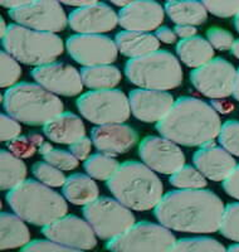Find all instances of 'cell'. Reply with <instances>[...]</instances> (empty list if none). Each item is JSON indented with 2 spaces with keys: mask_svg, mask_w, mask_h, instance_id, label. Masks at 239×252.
Segmentation results:
<instances>
[{
  "mask_svg": "<svg viewBox=\"0 0 239 252\" xmlns=\"http://www.w3.org/2000/svg\"><path fill=\"white\" fill-rule=\"evenodd\" d=\"M224 203L208 189H178L166 193L154 208L160 223L178 232L214 233L219 231Z\"/></svg>",
  "mask_w": 239,
  "mask_h": 252,
  "instance_id": "1",
  "label": "cell"
},
{
  "mask_svg": "<svg viewBox=\"0 0 239 252\" xmlns=\"http://www.w3.org/2000/svg\"><path fill=\"white\" fill-rule=\"evenodd\" d=\"M222 124L218 111L205 101L182 96L156 123L161 136L184 146H203L219 136Z\"/></svg>",
  "mask_w": 239,
  "mask_h": 252,
  "instance_id": "2",
  "label": "cell"
},
{
  "mask_svg": "<svg viewBox=\"0 0 239 252\" xmlns=\"http://www.w3.org/2000/svg\"><path fill=\"white\" fill-rule=\"evenodd\" d=\"M107 188L116 199L132 211H150L164 197L160 178L145 163L128 160L117 168L107 181Z\"/></svg>",
  "mask_w": 239,
  "mask_h": 252,
  "instance_id": "3",
  "label": "cell"
},
{
  "mask_svg": "<svg viewBox=\"0 0 239 252\" xmlns=\"http://www.w3.org/2000/svg\"><path fill=\"white\" fill-rule=\"evenodd\" d=\"M6 202L15 215L35 226H47L68 211L66 199L42 182L33 179L10 189Z\"/></svg>",
  "mask_w": 239,
  "mask_h": 252,
  "instance_id": "4",
  "label": "cell"
},
{
  "mask_svg": "<svg viewBox=\"0 0 239 252\" xmlns=\"http://www.w3.org/2000/svg\"><path fill=\"white\" fill-rule=\"evenodd\" d=\"M3 101L6 114L29 126L46 125L64 110L56 94L39 83H17L5 91Z\"/></svg>",
  "mask_w": 239,
  "mask_h": 252,
  "instance_id": "5",
  "label": "cell"
},
{
  "mask_svg": "<svg viewBox=\"0 0 239 252\" xmlns=\"http://www.w3.org/2000/svg\"><path fill=\"white\" fill-rule=\"evenodd\" d=\"M1 44L18 62L35 67L54 62L64 51L62 38L56 33L35 31L18 23L8 26Z\"/></svg>",
  "mask_w": 239,
  "mask_h": 252,
  "instance_id": "6",
  "label": "cell"
},
{
  "mask_svg": "<svg viewBox=\"0 0 239 252\" xmlns=\"http://www.w3.org/2000/svg\"><path fill=\"white\" fill-rule=\"evenodd\" d=\"M125 75L140 89L168 91L177 89L182 82L180 62L169 51H156L131 58L125 64Z\"/></svg>",
  "mask_w": 239,
  "mask_h": 252,
  "instance_id": "7",
  "label": "cell"
},
{
  "mask_svg": "<svg viewBox=\"0 0 239 252\" xmlns=\"http://www.w3.org/2000/svg\"><path fill=\"white\" fill-rule=\"evenodd\" d=\"M76 105L83 118L96 125L125 123L131 115L128 97L115 89L86 92L77 98Z\"/></svg>",
  "mask_w": 239,
  "mask_h": 252,
  "instance_id": "8",
  "label": "cell"
},
{
  "mask_svg": "<svg viewBox=\"0 0 239 252\" xmlns=\"http://www.w3.org/2000/svg\"><path fill=\"white\" fill-rule=\"evenodd\" d=\"M83 217L101 240L108 241L135 224V216L116 198L101 197L83 207Z\"/></svg>",
  "mask_w": 239,
  "mask_h": 252,
  "instance_id": "9",
  "label": "cell"
},
{
  "mask_svg": "<svg viewBox=\"0 0 239 252\" xmlns=\"http://www.w3.org/2000/svg\"><path fill=\"white\" fill-rule=\"evenodd\" d=\"M177 238L164 224L140 222L122 235L108 240L105 247L110 251H171Z\"/></svg>",
  "mask_w": 239,
  "mask_h": 252,
  "instance_id": "10",
  "label": "cell"
},
{
  "mask_svg": "<svg viewBox=\"0 0 239 252\" xmlns=\"http://www.w3.org/2000/svg\"><path fill=\"white\" fill-rule=\"evenodd\" d=\"M237 69L222 57L213 58L190 72L193 87L209 98H224L233 94Z\"/></svg>",
  "mask_w": 239,
  "mask_h": 252,
  "instance_id": "11",
  "label": "cell"
},
{
  "mask_svg": "<svg viewBox=\"0 0 239 252\" xmlns=\"http://www.w3.org/2000/svg\"><path fill=\"white\" fill-rule=\"evenodd\" d=\"M9 17L20 26L52 33L64 31L68 24L60 0H34L27 5L9 9Z\"/></svg>",
  "mask_w": 239,
  "mask_h": 252,
  "instance_id": "12",
  "label": "cell"
},
{
  "mask_svg": "<svg viewBox=\"0 0 239 252\" xmlns=\"http://www.w3.org/2000/svg\"><path fill=\"white\" fill-rule=\"evenodd\" d=\"M68 55L83 67L111 64L117 60L119 48L112 38L102 34H74L66 42Z\"/></svg>",
  "mask_w": 239,
  "mask_h": 252,
  "instance_id": "13",
  "label": "cell"
},
{
  "mask_svg": "<svg viewBox=\"0 0 239 252\" xmlns=\"http://www.w3.org/2000/svg\"><path fill=\"white\" fill-rule=\"evenodd\" d=\"M42 233L49 240L67 246L73 251L92 250L97 246L96 232L91 224L77 216L69 215L43 226Z\"/></svg>",
  "mask_w": 239,
  "mask_h": 252,
  "instance_id": "14",
  "label": "cell"
},
{
  "mask_svg": "<svg viewBox=\"0 0 239 252\" xmlns=\"http://www.w3.org/2000/svg\"><path fill=\"white\" fill-rule=\"evenodd\" d=\"M141 160L161 174H173L185 164V155L177 143L164 136H148L139 145Z\"/></svg>",
  "mask_w": 239,
  "mask_h": 252,
  "instance_id": "15",
  "label": "cell"
},
{
  "mask_svg": "<svg viewBox=\"0 0 239 252\" xmlns=\"http://www.w3.org/2000/svg\"><path fill=\"white\" fill-rule=\"evenodd\" d=\"M30 76L48 91L60 96L72 97L83 90L81 72L71 64L52 62L31 69Z\"/></svg>",
  "mask_w": 239,
  "mask_h": 252,
  "instance_id": "16",
  "label": "cell"
},
{
  "mask_svg": "<svg viewBox=\"0 0 239 252\" xmlns=\"http://www.w3.org/2000/svg\"><path fill=\"white\" fill-rule=\"evenodd\" d=\"M119 14L105 3L74 9L68 15V26L81 34H102L116 28Z\"/></svg>",
  "mask_w": 239,
  "mask_h": 252,
  "instance_id": "17",
  "label": "cell"
},
{
  "mask_svg": "<svg viewBox=\"0 0 239 252\" xmlns=\"http://www.w3.org/2000/svg\"><path fill=\"white\" fill-rule=\"evenodd\" d=\"M165 17V8L156 0H135L119 13V24L125 31H156Z\"/></svg>",
  "mask_w": 239,
  "mask_h": 252,
  "instance_id": "18",
  "label": "cell"
},
{
  "mask_svg": "<svg viewBox=\"0 0 239 252\" xmlns=\"http://www.w3.org/2000/svg\"><path fill=\"white\" fill-rule=\"evenodd\" d=\"M131 112L143 123H159L173 107V94L166 91L149 89L132 90L128 94Z\"/></svg>",
  "mask_w": 239,
  "mask_h": 252,
  "instance_id": "19",
  "label": "cell"
},
{
  "mask_svg": "<svg viewBox=\"0 0 239 252\" xmlns=\"http://www.w3.org/2000/svg\"><path fill=\"white\" fill-rule=\"evenodd\" d=\"M91 139L97 150L108 155L125 154L136 145L139 135L126 124H105L91 130Z\"/></svg>",
  "mask_w": 239,
  "mask_h": 252,
  "instance_id": "20",
  "label": "cell"
},
{
  "mask_svg": "<svg viewBox=\"0 0 239 252\" xmlns=\"http://www.w3.org/2000/svg\"><path fill=\"white\" fill-rule=\"evenodd\" d=\"M194 165L213 182H223L236 169L237 161L229 152L209 143L203 145L193 155Z\"/></svg>",
  "mask_w": 239,
  "mask_h": 252,
  "instance_id": "21",
  "label": "cell"
},
{
  "mask_svg": "<svg viewBox=\"0 0 239 252\" xmlns=\"http://www.w3.org/2000/svg\"><path fill=\"white\" fill-rule=\"evenodd\" d=\"M43 132L51 141L71 145L86 136V127L80 116L72 112H62L43 125Z\"/></svg>",
  "mask_w": 239,
  "mask_h": 252,
  "instance_id": "22",
  "label": "cell"
},
{
  "mask_svg": "<svg viewBox=\"0 0 239 252\" xmlns=\"http://www.w3.org/2000/svg\"><path fill=\"white\" fill-rule=\"evenodd\" d=\"M115 42L120 53L128 58L143 57L160 48L159 38L145 32H120L115 37Z\"/></svg>",
  "mask_w": 239,
  "mask_h": 252,
  "instance_id": "23",
  "label": "cell"
},
{
  "mask_svg": "<svg viewBox=\"0 0 239 252\" xmlns=\"http://www.w3.org/2000/svg\"><path fill=\"white\" fill-rule=\"evenodd\" d=\"M165 12L171 22L182 26H202L208 19V10L200 0H175L165 4Z\"/></svg>",
  "mask_w": 239,
  "mask_h": 252,
  "instance_id": "24",
  "label": "cell"
},
{
  "mask_svg": "<svg viewBox=\"0 0 239 252\" xmlns=\"http://www.w3.org/2000/svg\"><path fill=\"white\" fill-rule=\"evenodd\" d=\"M62 192L67 201L76 206H86L98 198L100 189L93 178L76 173L69 175L62 186Z\"/></svg>",
  "mask_w": 239,
  "mask_h": 252,
  "instance_id": "25",
  "label": "cell"
},
{
  "mask_svg": "<svg viewBox=\"0 0 239 252\" xmlns=\"http://www.w3.org/2000/svg\"><path fill=\"white\" fill-rule=\"evenodd\" d=\"M30 233L24 220L18 215L3 212L0 215V247L1 250L18 249L30 242Z\"/></svg>",
  "mask_w": 239,
  "mask_h": 252,
  "instance_id": "26",
  "label": "cell"
},
{
  "mask_svg": "<svg viewBox=\"0 0 239 252\" xmlns=\"http://www.w3.org/2000/svg\"><path fill=\"white\" fill-rule=\"evenodd\" d=\"M177 53L180 61L190 68H198L214 57V48L208 39L194 35V37L181 39L177 44Z\"/></svg>",
  "mask_w": 239,
  "mask_h": 252,
  "instance_id": "27",
  "label": "cell"
},
{
  "mask_svg": "<svg viewBox=\"0 0 239 252\" xmlns=\"http://www.w3.org/2000/svg\"><path fill=\"white\" fill-rule=\"evenodd\" d=\"M81 77L86 87L92 90L114 89L121 81V72L111 64L87 66L81 69Z\"/></svg>",
  "mask_w": 239,
  "mask_h": 252,
  "instance_id": "28",
  "label": "cell"
},
{
  "mask_svg": "<svg viewBox=\"0 0 239 252\" xmlns=\"http://www.w3.org/2000/svg\"><path fill=\"white\" fill-rule=\"evenodd\" d=\"M27 177V165L20 158L8 150L0 152V188L10 190L23 183Z\"/></svg>",
  "mask_w": 239,
  "mask_h": 252,
  "instance_id": "29",
  "label": "cell"
},
{
  "mask_svg": "<svg viewBox=\"0 0 239 252\" xmlns=\"http://www.w3.org/2000/svg\"><path fill=\"white\" fill-rule=\"evenodd\" d=\"M120 164L112 155H108L106 153H97V154L91 155L85 160L83 168L86 173L97 181H106L107 182L115 172Z\"/></svg>",
  "mask_w": 239,
  "mask_h": 252,
  "instance_id": "30",
  "label": "cell"
},
{
  "mask_svg": "<svg viewBox=\"0 0 239 252\" xmlns=\"http://www.w3.org/2000/svg\"><path fill=\"white\" fill-rule=\"evenodd\" d=\"M170 184L179 189H200L207 187V177L197 166L184 164L181 168L170 174Z\"/></svg>",
  "mask_w": 239,
  "mask_h": 252,
  "instance_id": "31",
  "label": "cell"
},
{
  "mask_svg": "<svg viewBox=\"0 0 239 252\" xmlns=\"http://www.w3.org/2000/svg\"><path fill=\"white\" fill-rule=\"evenodd\" d=\"M219 241L210 237L180 238L175 242L171 251H225Z\"/></svg>",
  "mask_w": 239,
  "mask_h": 252,
  "instance_id": "32",
  "label": "cell"
},
{
  "mask_svg": "<svg viewBox=\"0 0 239 252\" xmlns=\"http://www.w3.org/2000/svg\"><path fill=\"white\" fill-rule=\"evenodd\" d=\"M22 76V68H20L18 61L9 55L6 51H1L0 53V86L1 89L12 87L17 85V81Z\"/></svg>",
  "mask_w": 239,
  "mask_h": 252,
  "instance_id": "33",
  "label": "cell"
},
{
  "mask_svg": "<svg viewBox=\"0 0 239 252\" xmlns=\"http://www.w3.org/2000/svg\"><path fill=\"white\" fill-rule=\"evenodd\" d=\"M33 175L38 181L44 183L48 187H62L66 182L67 178L62 173V170L58 169L57 166L52 165L47 161H38L31 166Z\"/></svg>",
  "mask_w": 239,
  "mask_h": 252,
  "instance_id": "34",
  "label": "cell"
},
{
  "mask_svg": "<svg viewBox=\"0 0 239 252\" xmlns=\"http://www.w3.org/2000/svg\"><path fill=\"white\" fill-rule=\"evenodd\" d=\"M219 232L223 237L239 242V203H231L225 207Z\"/></svg>",
  "mask_w": 239,
  "mask_h": 252,
  "instance_id": "35",
  "label": "cell"
},
{
  "mask_svg": "<svg viewBox=\"0 0 239 252\" xmlns=\"http://www.w3.org/2000/svg\"><path fill=\"white\" fill-rule=\"evenodd\" d=\"M218 138L227 152L239 157V121L229 120L223 124Z\"/></svg>",
  "mask_w": 239,
  "mask_h": 252,
  "instance_id": "36",
  "label": "cell"
},
{
  "mask_svg": "<svg viewBox=\"0 0 239 252\" xmlns=\"http://www.w3.org/2000/svg\"><path fill=\"white\" fill-rule=\"evenodd\" d=\"M210 14L219 18L236 17L239 13V0H200Z\"/></svg>",
  "mask_w": 239,
  "mask_h": 252,
  "instance_id": "37",
  "label": "cell"
},
{
  "mask_svg": "<svg viewBox=\"0 0 239 252\" xmlns=\"http://www.w3.org/2000/svg\"><path fill=\"white\" fill-rule=\"evenodd\" d=\"M43 159L47 163L57 166L60 170H73L78 166V159L71 152L60 149H53L46 155H43Z\"/></svg>",
  "mask_w": 239,
  "mask_h": 252,
  "instance_id": "38",
  "label": "cell"
},
{
  "mask_svg": "<svg viewBox=\"0 0 239 252\" xmlns=\"http://www.w3.org/2000/svg\"><path fill=\"white\" fill-rule=\"evenodd\" d=\"M207 39L216 51H229L234 43V37L231 32L223 28L213 27L207 32Z\"/></svg>",
  "mask_w": 239,
  "mask_h": 252,
  "instance_id": "39",
  "label": "cell"
},
{
  "mask_svg": "<svg viewBox=\"0 0 239 252\" xmlns=\"http://www.w3.org/2000/svg\"><path fill=\"white\" fill-rule=\"evenodd\" d=\"M6 146H8L9 152H12L20 159L33 157L38 150V148L29 139V136H18V138L8 141Z\"/></svg>",
  "mask_w": 239,
  "mask_h": 252,
  "instance_id": "40",
  "label": "cell"
},
{
  "mask_svg": "<svg viewBox=\"0 0 239 252\" xmlns=\"http://www.w3.org/2000/svg\"><path fill=\"white\" fill-rule=\"evenodd\" d=\"M22 132V126L19 125L17 119L10 115H0V139L4 143L18 138Z\"/></svg>",
  "mask_w": 239,
  "mask_h": 252,
  "instance_id": "41",
  "label": "cell"
},
{
  "mask_svg": "<svg viewBox=\"0 0 239 252\" xmlns=\"http://www.w3.org/2000/svg\"><path fill=\"white\" fill-rule=\"evenodd\" d=\"M22 251H73V250L48 238V240H37L28 242L26 246L22 247Z\"/></svg>",
  "mask_w": 239,
  "mask_h": 252,
  "instance_id": "42",
  "label": "cell"
},
{
  "mask_svg": "<svg viewBox=\"0 0 239 252\" xmlns=\"http://www.w3.org/2000/svg\"><path fill=\"white\" fill-rule=\"evenodd\" d=\"M92 139H89L87 136H83L80 140L74 141L73 144L69 145V152L77 158L78 160H86L91 153L92 148Z\"/></svg>",
  "mask_w": 239,
  "mask_h": 252,
  "instance_id": "43",
  "label": "cell"
},
{
  "mask_svg": "<svg viewBox=\"0 0 239 252\" xmlns=\"http://www.w3.org/2000/svg\"><path fill=\"white\" fill-rule=\"evenodd\" d=\"M223 189L227 192L228 195L239 201V164L231 173V175L223 181Z\"/></svg>",
  "mask_w": 239,
  "mask_h": 252,
  "instance_id": "44",
  "label": "cell"
},
{
  "mask_svg": "<svg viewBox=\"0 0 239 252\" xmlns=\"http://www.w3.org/2000/svg\"><path fill=\"white\" fill-rule=\"evenodd\" d=\"M155 35H156L157 38H159V40H161V42H164V43L166 44H173L177 42V33H175V31L171 28H169V27L164 26V27H159V28L156 29V32H155Z\"/></svg>",
  "mask_w": 239,
  "mask_h": 252,
  "instance_id": "45",
  "label": "cell"
},
{
  "mask_svg": "<svg viewBox=\"0 0 239 252\" xmlns=\"http://www.w3.org/2000/svg\"><path fill=\"white\" fill-rule=\"evenodd\" d=\"M174 31H175L178 37H180L181 39H186V38L197 35V27H194V26H182V24H177L175 28H174Z\"/></svg>",
  "mask_w": 239,
  "mask_h": 252,
  "instance_id": "46",
  "label": "cell"
},
{
  "mask_svg": "<svg viewBox=\"0 0 239 252\" xmlns=\"http://www.w3.org/2000/svg\"><path fill=\"white\" fill-rule=\"evenodd\" d=\"M211 106L216 110V111L222 112V114H229V112L233 111L234 105L228 101L219 100V98H215V100L211 101Z\"/></svg>",
  "mask_w": 239,
  "mask_h": 252,
  "instance_id": "47",
  "label": "cell"
},
{
  "mask_svg": "<svg viewBox=\"0 0 239 252\" xmlns=\"http://www.w3.org/2000/svg\"><path fill=\"white\" fill-rule=\"evenodd\" d=\"M62 4H66L69 6H76V8H81V6L92 5V4L100 3V0H60Z\"/></svg>",
  "mask_w": 239,
  "mask_h": 252,
  "instance_id": "48",
  "label": "cell"
},
{
  "mask_svg": "<svg viewBox=\"0 0 239 252\" xmlns=\"http://www.w3.org/2000/svg\"><path fill=\"white\" fill-rule=\"evenodd\" d=\"M31 1H34V0H0V4H1L3 8L13 9L18 8V6L27 5V4L31 3Z\"/></svg>",
  "mask_w": 239,
  "mask_h": 252,
  "instance_id": "49",
  "label": "cell"
},
{
  "mask_svg": "<svg viewBox=\"0 0 239 252\" xmlns=\"http://www.w3.org/2000/svg\"><path fill=\"white\" fill-rule=\"evenodd\" d=\"M28 136H29V139L33 141V144L37 146V148H39V146L44 143V139H43L42 135L37 134V132H31V134H29Z\"/></svg>",
  "mask_w": 239,
  "mask_h": 252,
  "instance_id": "50",
  "label": "cell"
},
{
  "mask_svg": "<svg viewBox=\"0 0 239 252\" xmlns=\"http://www.w3.org/2000/svg\"><path fill=\"white\" fill-rule=\"evenodd\" d=\"M54 148L53 146H52V144H49V143H46V141H44V143L42 144V145L39 146V148H38V153H39L40 155H46L47 153H49L51 152V150H53Z\"/></svg>",
  "mask_w": 239,
  "mask_h": 252,
  "instance_id": "51",
  "label": "cell"
},
{
  "mask_svg": "<svg viewBox=\"0 0 239 252\" xmlns=\"http://www.w3.org/2000/svg\"><path fill=\"white\" fill-rule=\"evenodd\" d=\"M233 97L237 101H239V68L237 69V76H236V82H234V89H233Z\"/></svg>",
  "mask_w": 239,
  "mask_h": 252,
  "instance_id": "52",
  "label": "cell"
},
{
  "mask_svg": "<svg viewBox=\"0 0 239 252\" xmlns=\"http://www.w3.org/2000/svg\"><path fill=\"white\" fill-rule=\"evenodd\" d=\"M114 5L120 6V8H123V6L128 5V4L134 3L135 0H110Z\"/></svg>",
  "mask_w": 239,
  "mask_h": 252,
  "instance_id": "53",
  "label": "cell"
},
{
  "mask_svg": "<svg viewBox=\"0 0 239 252\" xmlns=\"http://www.w3.org/2000/svg\"><path fill=\"white\" fill-rule=\"evenodd\" d=\"M231 53L233 57L238 58L239 60V39L234 40L233 46H232V48H231Z\"/></svg>",
  "mask_w": 239,
  "mask_h": 252,
  "instance_id": "54",
  "label": "cell"
},
{
  "mask_svg": "<svg viewBox=\"0 0 239 252\" xmlns=\"http://www.w3.org/2000/svg\"><path fill=\"white\" fill-rule=\"evenodd\" d=\"M0 26H1V31H0V35H1V38H3L4 35H5L6 31H8V27L5 26V20H4L3 18L0 19Z\"/></svg>",
  "mask_w": 239,
  "mask_h": 252,
  "instance_id": "55",
  "label": "cell"
},
{
  "mask_svg": "<svg viewBox=\"0 0 239 252\" xmlns=\"http://www.w3.org/2000/svg\"><path fill=\"white\" fill-rule=\"evenodd\" d=\"M234 27H236V29L238 31V33H239V13L236 15V17H234Z\"/></svg>",
  "mask_w": 239,
  "mask_h": 252,
  "instance_id": "56",
  "label": "cell"
},
{
  "mask_svg": "<svg viewBox=\"0 0 239 252\" xmlns=\"http://www.w3.org/2000/svg\"><path fill=\"white\" fill-rule=\"evenodd\" d=\"M228 251H239V242L237 245H233V246L228 247Z\"/></svg>",
  "mask_w": 239,
  "mask_h": 252,
  "instance_id": "57",
  "label": "cell"
},
{
  "mask_svg": "<svg viewBox=\"0 0 239 252\" xmlns=\"http://www.w3.org/2000/svg\"><path fill=\"white\" fill-rule=\"evenodd\" d=\"M168 1H175V0H168Z\"/></svg>",
  "mask_w": 239,
  "mask_h": 252,
  "instance_id": "58",
  "label": "cell"
}]
</instances>
